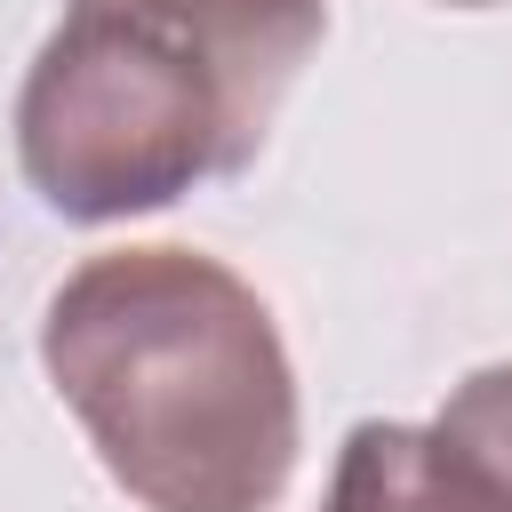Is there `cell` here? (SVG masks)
I'll return each instance as SVG.
<instances>
[{
	"mask_svg": "<svg viewBox=\"0 0 512 512\" xmlns=\"http://www.w3.org/2000/svg\"><path fill=\"white\" fill-rule=\"evenodd\" d=\"M448 8H488V0H448Z\"/></svg>",
	"mask_w": 512,
	"mask_h": 512,
	"instance_id": "obj_5",
	"label": "cell"
},
{
	"mask_svg": "<svg viewBox=\"0 0 512 512\" xmlns=\"http://www.w3.org/2000/svg\"><path fill=\"white\" fill-rule=\"evenodd\" d=\"M432 432H448L464 456H480V464L512 488V360H504V368H472V376L448 392V408H440Z\"/></svg>",
	"mask_w": 512,
	"mask_h": 512,
	"instance_id": "obj_4",
	"label": "cell"
},
{
	"mask_svg": "<svg viewBox=\"0 0 512 512\" xmlns=\"http://www.w3.org/2000/svg\"><path fill=\"white\" fill-rule=\"evenodd\" d=\"M264 112L176 24L128 0H64L16 96V160L72 224H120L232 176L264 144Z\"/></svg>",
	"mask_w": 512,
	"mask_h": 512,
	"instance_id": "obj_2",
	"label": "cell"
},
{
	"mask_svg": "<svg viewBox=\"0 0 512 512\" xmlns=\"http://www.w3.org/2000/svg\"><path fill=\"white\" fill-rule=\"evenodd\" d=\"M40 360L144 512H272L296 472V368L264 296L200 248L88 256L40 312Z\"/></svg>",
	"mask_w": 512,
	"mask_h": 512,
	"instance_id": "obj_1",
	"label": "cell"
},
{
	"mask_svg": "<svg viewBox=\"0 0 512 512\" xmlns=\"http://www.w3.org/2000/svg\"><path fill=\"white\" fill-rule=\"evenodd\" d=\"M320 512H512V488L432 424H352Z\"/></svg>",
	"mask_w": 512,
	"mask_h": 512,
	"instance_id": "obj_3",
	"label": "cell"
}]
</instances>
